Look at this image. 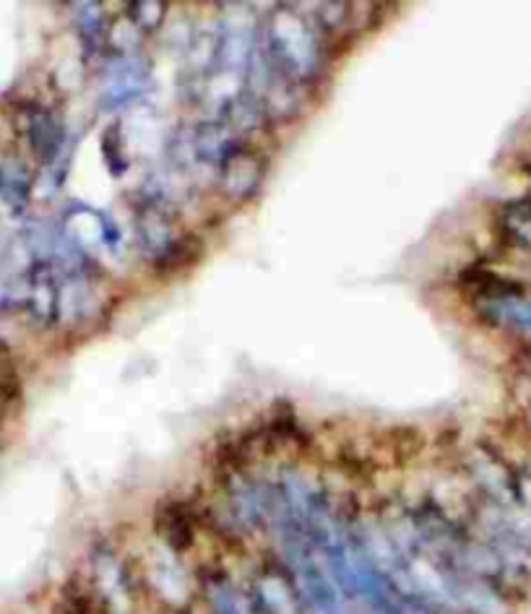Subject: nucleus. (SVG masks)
<instances>
[]
</instances>
